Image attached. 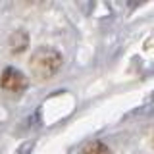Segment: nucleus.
Here are the masks:
<instances>
[{
	"label": "nucleus",
	"instance_id": "3",
	"mask_svg": "<svg viewBox=\"0 0 154 154\" xmlns=\"http://www.w3.org/2000/svg\"><path fill=\"white\" fill-rule=\"evenodd\" d=\"M29 46V35L25 31H16L12 37H10V50L14 52V54H21V52H25Z\"/></svg>",
	"mask_w": 154,
	"mask_h": 154
},
{
	"label": "nucleus",
	"instance_id": "4",
	"mask_svg": "<svg viewBox=\"0 0 154 154\" xmlns=\"http://www.w3.org/2000/svg\"><path fill=\"white\" fill-rule=\"evenodd\" d=\"M83 154H112V152H110V148L106 146L104 143H91L89 146L85 148Z\"/></svg>",
	"mask_w": 154,
	"mask_h": 154
},
{
	"label": "nucleus",
	"instance_id": "2",
	"mask_svg": "<svg viewBox=\"0 0 154 154\" xmlns=\"http://www.w3.org/2000/svg\"><path fill=\"white\" fill-rule=\"evenodd\" d=\"M0 85H2V89L10 91V93H23L29 87V81L19 69H16V67H6L2 71V75H0Z\"/></svg>",
	"mask_w": 154,
	"mask_h": 154
},
{
	"label": "nucleus",
	"instance_id": "1",
	"mask_svg": "<svg viewBox=\"0 0 154 154\" xmlns=\"http://www.w3.org/2000/svg\"><path fill=\"white\" fill-rule=\"evenodd\" d=\"M62 62H64L62 60V54L56 48L38 46L33 52L31 60H29V66H31V71L38 79H48V77H52L62 67Z\"/></svg>",
	"mask_w": 154,
	"mask_h": 154
}]
</instances>
